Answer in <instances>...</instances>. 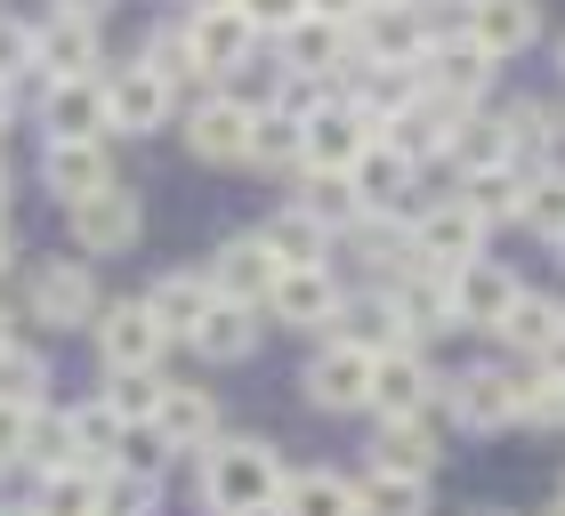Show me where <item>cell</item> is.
Wrapping results in <instances>:
<instances>
[{"label":"cell","mask_w":565,"mask_h":516,"mask_svg":"<svg viewBox=\"0 0 565 516\" xmlns=\"http://www.w3.org/2000/svg\"><path fill=\"white\" fill-rule=\"evenodd\" d=\"M282 476H291L282 444H275V436H250V428H226L211 452H194V501H202V516H275Z\"/></svg>","instance_id":"cell-1"},{"label":"cell","mask_w":565,"mask_h":516,"mask_svg":"<svg viewBox=\"0 0 565 516\" xmlns=\"http://www.w3.org/2000/svg\"><path fill=\"white\" fill-rule=\"evenodd\" d=\"M97 307H106V291H97V267L82 250H73V258H33V267H24L17 315L33 331H89Z\"/></svg>","instance_id":"cell-2"},{"label":"cell","mask_w":565,"mask_h":516,"mask_svg":"<svg viewBox=\"0 0 565 516\" xmlns=\"http://www.w3.org/2000/svg\"><path fill=\"white\" fill-rule=\"evenodd\" d=\"M436 411L460 436H501L518 428V364L509 355H477V364H452L436 387Z\"/></svg>","instance_id":"cell-3"},{"label":"cell","mask_w":565,"mask_h":516,"mask_svg":"<svg viewBox=\"0 0 565 516\" xmlns=\"http://www.w3.org/2000/svg\"><path fill=\"white\" fill-rule=\"evenodd\" d=\"M299 404L323 411V420H372V355L316 340V355L299 364Z\"/></svg>","instance_id":"cell-4"},{"label":"cell","mask_w":565,"mask_h":516,"mask_svg":"<svg viewBox=\"0 0 565 516\" xmlns=\"http://www.w3.org/2000/svg\"><path fill=\"white\" fill-rule=\"evenodd\" d=\"M436 33H445V24H436L428 0H372V9L355 17V65H413L420 73Z\"/></svg>","instance_id":"cell-5"},{"label":"cell","mask_w":565,"mask_h":516,"mask_svg":"<svg viewBox=\"0 0 565 516\" xmlns=\"http://www.w3.org/2000/svg\"><path fill=\"white\" fill-rule=\"evenodd\" d=\"M89 347H97V379H106V372H162L170 331L153 323L146 299H106L97 323H89Z\"/></svg>","instance_id":"cell-6"},{"label":"cell","mask_w":565,"mask_h":516,"mask_svg":"<svg viewBox=\"0 0 565 516\" xmlns=\"http://www.w3.org/2000/svg\"><path fill=\"white\" fill-rule=\"evenodd\" d=\"M65 235H73V250L89 258H121V250H138V235H146V202H138V186H97L89 202H73L65 211Z\"/></svg>","instance_id":"cell-7"},{"label":"cell","mask_w":565,"mask_h":516,"mask_svg":"<svg viewBox=\"0 0 565 516\" xmlns=\"http://www.w3.org/2000/svg\"><path fill=\"white\" fill-rule=\"evenodd\" d=\"M178 41H186L202 82H235V73L259 57V33H250L243 9H186L178 17Z\"/></svg>","instance_id":"cell-8"},{"label":"cell","mask_w":565,"mask_h":516,"mask_svg":"<svg viewBox=\"0 0 565 516\" xmlns=\"http://www.w3.org/2000/svg\"><path fill=\"white\" fill-rule=\"evenodd\" d=\"M340 299H348V282H340V267L323 258V267H282L259 315L282 323V331H307V340H323L331 315H340Z\"/></svg>","instance_id":"cell-9"},{"label":"cell","mask_w":565,"mask_h":516,"mask_svg":"<svg viewBox=\"0 0 565 516\" xmlns=\"http://www.w3.org/2000/svg\"><path fill=\"white\" fill-rule=\"evenodd\" d=\"M153 436H162V452L170 460H194V452H211L218 436H226V404H218V387H186V379H162V404H153Z\"/></svg>","instance_id":"cell-10"},{"label":"cell","mask_w":565,"mask_h":516,"mask_svg":"<svg viewBox=\"0 0 565 516\" xmlns=\"http://www.w3.org/2000/svg\"><path fill=\"white\" fill-rule=\"evenodd\" d=\"M404 235H413V258L420 267H469V258H484V226L460 194H445V202H420L413 218H404Z\"/></svg>","instance_id":"cell-11"},{"label":"cell","mask_w":565,"mask_h":516,"mask_svg":"<svg viewBox=\"0 0 565 516\" xmlns=\"http://www.w3.org/2000/svg\"><path fill=\"white\" fill-rule=\"evenodd\" d=\"M106 106H114L121 138H162V129L178 121V89L146 57H130V65H106Z\"/></svg>","instance_id":"cell-12"},{"label":"cell","mask_w":565,"mask_h":516,"mask_svg":"<svg viewBox=\"0 0 565 516\" xmlns=\"http://www.w3.org/2000/svg\"><path fill=\"white\" fill-rule=\"evenodd\" d=\"M41 129H49V146H97V138H114L106 73H82V82H41Z\"/></svg>","instance_id":"cell-13"},{"label":"cell","mask_w":565,"mask_h":516,"mask_svg":"<svg viewBox=\"0 0 565 516\" xmlns=\"http://www.w3.org/2000/svg\"><path fill=\"white\" fill-rule=\"evenodd\" d=\"M33 41H41V82H82V73H106V24L82 17V9H49L33 24Z\"/></svg>","instance_id":"cell-14"},{"label":"cell","mask_w":565,"mask_h":516,"mask_svg":"<svg viewBox=\"0 0 565 516\" xmlns=\"http://www.w3.org/2000/svg\"><path fill=\"white\" fill-rule=\"evenodd\" d=\"M445 282H452V323H460V331H484V340L501 331V315H509V307H518V291H525V275L501 267V258L445 267Z\"/></svg>","instance_id":"cell-15"},{"label":"cell","mask_w":565,"mask_h":516,"mask_svg":"<svg viewBox=\"0 0 565 516\" xmlns=\"http://www.w3.org/2000/svg\"><path fill=\"white\" fill-rule=\"evenodd\" d=\"M364 469H388V476H436V469H445V411H413V420H372Z\"/></svg>","instance_id":"cell-16"},{"label":"cell","mask_w":565,"mask_h":516,"mask_svg":"<svg viewBox=\"0 0 565 516\" xmlns=\"http://www.w3.org/2000/svg\"><path fill=\"white\" fill-rule=\"evenodd\" d=\"M202 275H211V291H218V299L267 307L275 275H282V258H275V243H267V226H250V235H226L211 258H202Z\"/></svg>","instance_id":"cell-17"},{"label":"cell","mask_w":565,"mask_h":516,"mask_svg":"<svg viewBox=\"0 0 565 516\" xmlns=\"http://www.w3.org/2000/svg\"><path fill=\"white\" fill-rule=\"evenodd\" d=\"M348 186H355V202H364V218H396V226H404V218L420 211V202H413V194H420V170L404 162L388 138H372L364 153H355Z\"/></svg>","instance_id":"cell-18"},{"label":"cell","mask_w":565,"mask_h":516,"mask_svg":"<svg viewBox=\"0 0 565 516\" xmlns=\"http://www.w3.org/2000/svg\"><path fill=\"white\" fill-rule=\"evenodd\" d=\"M420 89L445 97V106H460V114H477L484 89H493V57H484L469 33H436V49L420 57Z\"/></svg>","instance_id":"cell-19"},{"label":"cell","mask_w":565,"mask_h":516,"mask_svg":"<svg viewBox=\"0 0 565 516\" xmlns=\"http://www.w3.org/2000/svg\"><path fill=\"white\" fill-rule=\"evenodd\" d=\"M436 387H445V372L428 364V347L372 355V420H413V411H436Z\"/></svg>","instance_id":"cell-20"},{"label":"cell","mask_w":565,"mask_h":516,"mask_svg":"<svg viewBox=\"0 0 565 516\" xmlns=\"http://www.w3.org/2000/svg\"><path fill=\"white\" fill-rule=\"evenodd\" d=\"M493 347L509 355V364H550V355H565V299H550V291H518V307L501 315V331H493Z\"/></svg>","instance_id":"cell-21"},{"label":"cell","mask_w":565,"mask_h":516,"mask_svg":"<svg viewBox=\"0 0 565 516\" xmlns=\"http://www.w3.org/2000/svg\"><path fill=\"white\" fill-rule=\"evenodd\" d=\"M250 106H235V97H194L186 106V153L194 162H211V170H235L250 162Z\"/></svg>","instance_id":"cell-22"},{"label":"cell","mask_w":565,"mask_h":516,"mask_svg":"<svg viewBox=\"0 0 565 516\" xmlns=\"http://www.w3.org/2000/svg\"><path fill=\"white\" fill-rule=\"evenodd\" d=\"M323 340H340V347H364V355H396V347H420L413 331H404V315H396V299L380 291H348L340 299V315H331V331Z\"/></svg>","instance_id":"cell-23"},{"label":"cell","mask_w":565,"mask_h":516,"mask_svg":"<svg viewBox=\"0 0 565 516\" xmlns=\"http://www.w3.org/2000/svg\"><path fill=\"white\" fill-rule=\"evenodd\" d=\"M460 33L501 65V57L542 41V0H460Z\"/></svg>","instance_id":"cell-24"},{"label":"cell","mask_w":565,"mask_h":516,"mask_svg":"<svg viewBox=\"0 0 565 516\" xmlns=\"http://www.w3.org/2000/svg\"><path fill=\"white\" fill-rule=\"evenodd\" d=\"M259 340H267V315L259 307H243V299H218L211 315H202V331H194V364H211V372H235V364H250L259 355Z\"/></svg>","instance_id":"cell-25"},{"label":"cell","mask_w":565,"mask_h":516,"mask_svg":"<svg viewBox=\"0 0 565 516\" xmlns=\"http://www.w3.org/2000/svg\"><path fill=\"white\" fill-rule=\"evenodd\" d=\"M372 146V121L348 106V97H323V106H307V162L299 170H355V153Z\"/></svg>","instance_id":"cell-26"},{"label":"cell","mask_w":565,"mask_h":516,"mask_svg":"<svg viewBox=\"0 0 565 516\" xmlns=\"http://www.w3.org/2000/svg\"><path fill=\"white\" fill-rule=\"evenodd\" d=\"M138 299L153 307V323L170 331V347H178V340H194L202 315L218 307V291H211V275H202V267H170V275H153Z\"/></svg>","instance_id":"cell-27"},{"label":"cell","mask_w":565,"mask_h":516,"mask_svg":"<svg viewBox=\"0 0 565 516\" xmlns=\"http://www.w3.org/2000/svg\"><path fill=\"white\" fill-rule=\"evenodd\" d=\"M41 186L65 202H89L97 186H114V153H106V138L97 146H41Z\"/></svg>","instance_id":"cell-28"},{"label":"cell","mask_w":565,"mask_h":516,"mask_svg":"<svg viewBox=\"0 0 565 516\" xmlns=\"http://www.w3.org/2000/svg\"><path fill=\"white\" fill-rule=\"evenodd\" d=\"M275 516H364V501H355V476L340 469H291Z\"/></svg>","instance_id":"cell-29"},{"label":"cell","mask_w":565,"mask_h":516,"mask_svg":"<svg viewBox=\"0 0 565 516\" xmlns=\"http://www.w3.org/2000/svg\"><path fill=\"white\" fill-rule=\"evenodd\" d=\"M65 411V436H73V460H82V469H114L121 460V411L106 404V396H82V404H57Z\"/></svg>","instance_id":"cell-30"},{"label":"cell","mask_w":565,"mask_h":516,"mask_svg":"<svg viewBox=\"0 0 565 516\" xmlns=\"http://www.w3.org/2000/svg\"><path fill=\"white\" fill-rule=\"evenodd\" d=\"M452 194L469 202V211L484 226H509L518 218V202H525V170L518 162H484V170H452Z\"/></svg>","instance_id":"cell-31"},{"label":"cell","mask_w":565,"mask_h":516,"mask_svg":"<svg viewBox=\"0 0 565 516\" xmlns=\"http://www.w3.org/2000/svg\"><path fill=\"white\" fill-rule=\"evenodd\" d=\"M518 428L565 436V355H550V364H518Z\"/></svg>","instance_id":"cell-32"},{"label":"cell","mask_w":565,"mask_h":516,"mask_svg":"<svg viewBox=\"0 0 565 516\" xmlns=\"http://www.w3.org/2000/svg\"><path fill=\"white\" fill-rule=\"evenodd\" d=\"M291 211H299V218H316L323 235L340 243L348 226L364 218V202H355V186H348L340 170H299V194H291Z\"/></svg>","instance_id":"cell-33"},{"label":"cell","mask_w":565,"mask_h":516,"mask_svg":"<svg viewBox=\"0 0 565 516\" xmlns=\"http://www.w3.org/2000/svg\"><path fill=\"white\" fill-rule=\"evenodd\" d=\"M97 476H106V469H57V476H33V493H24L9 516H97Z\"/></svg>","instance_id":"cell-34"},{"label":"cell","mask_w":565,"mask_h":516,"mask_svg":"<svg viewBox=\"0 0 565 516\" xmlns=\"http://www.w3.org/2000/svg\"><path fill=\"white\" fill-rule=\"evenodd\" d=\"M299 162H307V114L267 106L259 121H250V170H291L299 178Z\"/></svg>","instance_id":"cell-35"},{"label":"cell","mask_w":565,"mask_h":516,"mask_svg":"<svg viewBox=\"0 0 565 516\" xmlns=\"http://www.w3.org/2000/svg\"><path fill=\"white\" fill-rule=\"evenodd\" d=\"M355 501H364V516H436V476L364 469V476H355Z\"/></svg>","instance_id":"cell-36"},{"label":"cell","mask_w":565,"mask_h":516,"mask_svg":"<svg viewBox=\"0 0 565 516\" xmlns=\"http://www.w3.org/2000/svg\"><path fill=\"white\" fill-rule=\"evenodd\" d=\"M0 396H17V404H49V347L33 340V331L0 340Z\"/></svg>","instance_id":"cell-37"},{"label":"cell","mask_w":565,"mask_h":516,"mask_svg":"<svg viewBox=\"0 0 565 516\" xmlns=\"http://www.w3.org/2000/svg\"><path fill=\"white\" fill-rule=\"evenodd\" d=\"M518 226H525V235H542V243H557V235H565V170H525Z\"/></svg>","instance_id":"cell-38"},{"label":"cell","mask_w":565,"mask_h":516,"mask_svg":"<svg viewBox=\"0 0 565 516\" xmlns=\"http://www.w3.org/2000/svg\"><path fill=\"white\" fill-rule=\"evenodd\" d=\"M267 243H275V258H282V267H323V258L340 250V243H331L316 218H299V211L267 218ZM331 267H340V258H331Z\"/></svg>","instance_id":"cell-39"},{"label":"cell","mask_w":565,"mask_h":516,"mask_svg":"<svg viewBox=\"0 0 565 516\" xmlns=\"http://www.w3.org/2000/svg\"><path fill=\"white\" fill-rule=\"evenodd\" d=\"M162 379L170 372H106V379H97V396L121 411V428H146L153 404H162Z\"/></svg>","instance_id":"cell-40"},{"label":"cell","mask_w":565,"mask_h":516,"mask_svg":"<svg viewBox=\"0 0 565 516\" xmlns=\"http://www.w3.org/2000/svg\"><path fill=\"white\" fill-rule=\"evenodd\" d=\"M97 516H162V484L130 476V469H106L97 476Z\"/></svg>","instance_id":"cell-41"},{"label":"cell","mask_w":565,"mask_h":516,"mask_svg":"<svg viewBox=\"0 0 565 516\" xmlns=\"http://www.w3.org/2000/svg\"><path fill=\"white\" fill-rule=\"evenodd\" d=\"M0 82H41V41H33V24L24 17H0Z\"/></svg>","instance_id":"cell-42"},{"label":"cell","mask_w":565,"mask_h":516,"mask_svg":"<svg viewBox=\"0 0 565 516\" xmlns=\"http://www.w3.org/2000/svg\"><path fill=\"white\" fill-rule=\"evenodd\" d=\"M33 420H41V404H17V396H0V476H9V469H24Z\"/></svg>","instance_id":"cell-43"},{"label":"cell","mask_w":565,"mask_h":516,"mask_svg":"<svg viewBox=\"0 0 565 516\" xmlns=\"http://www.w3.org/2000/svg\"><path fill=\"white\" fill-rule=\"evenodd\" d=\"M235 9L250 17V33H259V41H275V33H291V24L307 17V0H235Z\"/></svg>","instance_id":"cell-44"},{"label":"cell","mask_w":565,"mask_h":516,"mask_svg":"<svg viewBox=\"0 0 565 516\" xmlns=\"http://www.w3.org/2000/svg\"><path fill=\"white\" fill-rule=\"evenodd\" d=\"M364 9H372V0H307V17H331V24H348V33H355Z\"/></svg>","instance_id":"cell-45"},{"label":"cell","mask_w":565,"mask_h":516,"mask_svg":"<svg viewBox=\"0 0 565 516\" xmlns=\"http://www.w3.org/2000/svg\"><path fill=\"white\" fill-rule=\"evenodd\" d=\"M9 267H17V235H9V218H0V282H9Z\"/></svg>","instance_id":"cell-46"},{"label":"cell","mask_w":565,"mask_h":516,"mask_svg":"<svg viewBox=\"0 0 565 516\" xmlns=\"http://www.w3.org/2000/svg\"><path fill=\"white\" fill-rule=\"evenodd\" d=\"M460 516H525V508H509V501H477V508H460Z\"/></svg>","instance_id":"cell-47"},{"label":"cell","mask_w":565,"mask_h":516,"mask_svg":"<svg viewBox=\"0 0 565 516\" xmlns=\"http://www.w3.org/2000/svg\"><path fill=\"white\" fill-rule=\"evenodd\" d=\"M9 121H17V89H9V82H0V129H9Z\"/></svg>","instance_id":"cell-48"},{"label":"cell","mask_w":565,"mask_h":516,"mask_svg":"<svg viewBox=\"0 0 565 516\" xmlns=\"http://www.w3.org/2000/svg\"><path fill=\"white\" fill-rule=\"evenodd\" d=\"M525 516H565V493H550L542 508H525Z\"/></svg>","instance_id":"cell-49"},{"label":"cell","mask_w":565,"mask_h":516,"mask_svg":"<svg viewBox=\"0 0 565 516\" xmlns=\"http://www.w3.org/2000/svg\"><path fill=\"white\" fill-rule=\"evenodd\" d=\"M0 218H9V162H0Z\"/></svg>","instance_id":"cell-50"},{"label":"cell","mask_w":565,"mask_h":516,"mask_svg":"<svg viewBox=\"0 0 565 516\" xmlns=\"http://www.w3.org/2000/svg\"><path fill=\"white\" fill-rule=\"evenodd\" d=\"M65 9H82V17H97V9H106V0H65Z\"/></svg>","instance_id":"cell-51"},{"label":"cell","mask_w":565,"mask_h":516,"mask_svg":"<svg viewBox=\"0 0 565 516\" xmlns=\"http://www.w3.org/2000/svg\"><path fill=\"white\" fill-rule=\"evenodd\" d=\"M194 9H235V0H194Z\"/></svg>","instance_id":"cell-52"},{"label":"cell","mask_w":565,"mask_h":516,"mask_svg":"<svg viewBox=\"0 0 565 516\" xmlns=\"http://www.w3.org/2000/svg\"><path fill=\"white\" fill-rule=\"evenodd\" d=\"M557 73H565V41H557Z\"/></svg>","instance_id":"cell-53"},{"label":"cell","mask_w":565,"mask_h":516,"mask_svg":"<svg viewBox=\"0 0 565 516\" xmlns=\"http://www.w3.org/2000/svg\"><path fill=\"white\" fill-rule=\"evenodd\" d=\"M550 250H557V258H565V235H557V243H550Z\"/></svg>","instance_id":"cell-54"},{"label":"cell","mask_w":565,"mask_h":516,"mask_svg":"<svg viewBox=\"0 0 565 516\" xmlns=\"http://www.w3.org/2000/svg\"><path fill=\"white\" fill-rule=\"evenodd\" d=\"M557 493H565V469H557Z\"/></svg>","instance_id":"cell-55"},{"label":"cell","mask_w":565,"mask_h":516,"mask_svg":"<svg viewBox=\"0 0 565 516\" xmlns=\"http://www.w3.org/2000/svg\"><path fill=\"white\" fill-rule=\"evenodd\" d=\"M0 516H9V501H0Z\"/></svg>","instance_id":"cell-56"}]
</instances>
